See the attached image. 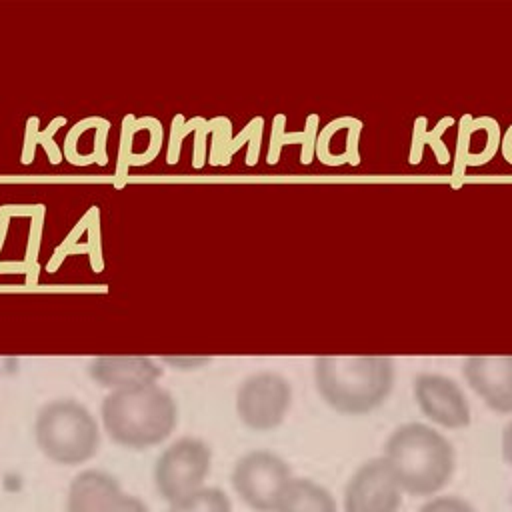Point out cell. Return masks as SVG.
<instances>
[{
	"instance_id": "cell-1",
	"label": "cell",
	"mask_w": 512,
	"mask_h": 512,
	"mask_svg": "<svg viewBox=\"0 0 512 512\" xmlns=\"http://www.w3.org/2000/svg\"><path fill=\"white\" fill-rule=\"evenodd\" d=\"M382 458L402 492L416 498L440 494L456 470L454 446L442 432L424 422H406L394 428L384 442Z\"/></svg>"
},
{
	"instance_id": "cell-2",
	"label": "cell",
	"mask_w": 512,
	"mask_h": 512,
	"mask_svg": "<svg viewBox=\"0 0 512 512\" xmlns=\"http://www.w3.org/2000/svg\"><path fill=\"white\" fill-rule=\"evenodd\" d=\"M100 420L114 444L128 450H146L162 444L174 432L178 404L158 384L112 390L100 404Z\"/></svg>"
},
{
	"instance_id": "cell-3",
	"label": "cell",
	"mask_w": 512,
	"mask_h": 512,
	"mask_svg": "<svg viewBox=\"0 0 512 512\" xmlns=\"http://www.w3.org/2000/svg\"><path fill=\"white\" fill-rule=\"evenodd\" d=\"M314 382L322 400L346 416L380 408L394 388V362L388 356H318Z\"/></svg>"
},
{
	"instance_id": "cell-4",
	"label": "cell",
	"mask_w": 512,
	"mask_h": 512,
	"mask_svg": "<svg viewBox=\"0 0 512 512\" xmlns=\"http://www.w3.org/2000/svg\"><path fill=\"white\" fill-rule=\"evenodd\" d=\"M34 442L50 462L78 466L98 454L100 426L84 404L56 398L36 412Z\"/></svg>"
},
{
	"instance_id": "cell-5",
	"label": "cell",
	"mask_w": 512,
	"mask_h": 512,
	"mask_svg": "<svg viewBox=\"0 0 512 512\" xmlns=\"http://www.w3.org/2000/svg\"><path fill=\"white\" fill-rule=\"evenodd\" d=\"M210 468L212 448L204 440L196 436L178 438L154 462V488L166 504H172L204 488Z\"/></svg>"
},
{
	"instance_id": "cell-6",
	"label": "cell",
	"mask_w": 512,
	"mask_h": 512,
	"mask_svg": "<svg viewBox=\"0 0 512 512\" xmlns=\"http://www.w3.org/2000/svg\"><path fill=\"white\" fill-rule=\"evenodd\" d=\"M290 480V464L270 450H250L242 454L230 472L236 496L254 512H274Z\"/></svg>"
},
{
	"instance_id": "cell-7",
	"label": "cell",
	"mask_w": 512,
	"mask_h": 512,
	"mask_svg": "<svg viewBox=\"0 0 512 512\" xmlns=\"http://www.w3.org/2000/svg\"><path fill=\"white\" fill-rule=\"evenodd\" d=\"M292 406V386L278 372H256L236 390V414L254 432L278 428Z\"/></svg>"
},
{
	"instance_id": "cell-8",
	"label": "cell",
	"mask_w": 512,
	"mask_h": 512,
	"mask_svg": "<svg viewBox=\"0 0 512 512\" xmlns=\"http://www.w3.org/2000/svg\"><path fill=\"white\" fill-rule=\"evenodd\" d=\"M404 492L388 462L378 456L362 462L346 480L342 512H398Z\"/></svg>"
},
{
	"instance_id": "cell-9",
	"label": "cell",
	"mask_w": 512,
	"mask_h": 512,
	"mask_svg": "<svg viewBox=\"0 0 512 512\" xmlns=\"http://www.w3.org/2000/svg\"><path fill=\"white\" fill-rule=\"evenodd\" d=\"M64 512H150L148 504L122 488L106 470H80L68 484Z\"/></svg>"
},
{
	"instance_id": "cell-10",
	"label": "cell",
	"mask_w": 512,
	"mask_h": 512,
	"mask_svg": "<svg viewBox=\"0 0 512 512\" xmlns=\"http://www.w3.org/2000/svg\"><path fill=\"white\" fill-rule=\"evenodd\" d=\"M414 400L420 412L440 428L462 430L472 422V410L466 394L444 374H418L414 378Z\"/></svg>"
},
{
	"instance_id": "cell-11",
	"label": "cell",
	"mask_w": 512,
	"mask_h": 512,
	"mask_svg": "<svg viewBox=\"0 0 512 512\" xmlns=\"http://www.w3.org/2000/svg\"><path fill=\"white\" fill-rule=\"evenodd\" d=\"M462 374L490 410L512 414V356H468Z\"/></svg>"
},
{
	"instance_id": "cell-12",
	"label": "cell",
	"mask_w": 512,
	"mask_h": 512,
	"mask_svg": "<svg viewBox=\"0 0 512 512\" xmlns=\"http://www.w3.org/2000/svg\"><path fill=\"white\" fill-rule=\"evenodd\" d=\"M502 130L500 124L490 116L472 118L464 114L458 122V136H456V162L452 176L456 178V186L466 174L468 166H482L490 162L496 152L500 150Z\"/></svg>"
},
{
	"instance_id": "cell-13",
	"label": "cell",
	"mask_w": 512,
	"mask_h": 512,
	"mask_svg": "<svg viewBox=\"0 0 512 512\" xmlns=\"http://www.w3.org/2000/svg\"><path fill=\"white\" fill-rule=\"evenodd\" d=\"M86 370L98 386L110 392L156 384L162 376L158 362L148 356H96Z\"/></svg>"
},
{
	"instance_id": "cell-14",
	"label": "cell",
	"mask_w": 512,
	"mask_h": 512,
	"mask_svg": "<svg viewBox=\"0 0 512 512\" xmlns=\"http://www.w3.org/2000/svg\"><path fill=\"white\" fill-rule=\"evenodd\" d=\"M360 134L362 122L344 116L332 120L328 126L320 130L316 136L314 156L326 166H340V164H360Z\"/></svg>"
},
{
	"instance_id": "cell-15",
	"label": "cell",
	"mask_w": 512,
	"mask_h": 512,
	"mask_svg": "<svg viewBox=\"0 0 512 512\" xmlns=\"http://www.w3.org/2000/svg\"><path fill=\"white\" fill-rule=\"evenodd\" d=\"M90 254V264L94 272H100L104 262H102V248H100V224H98V208L92 206L82 220H78V224L72 228V232L64 238V242L56 248L48 270L54 272L60 262L68 256V254Z\"/></svg>"
},
{
	"instance_id": "cell-16",
	"label": "cell",
	"mask_w": 512,
	"mask_h": 512,
	"mask_svg": "<svg viewBox=\"0 0 512 512\" xmlns=\"http://www.w3.org/2000/svg\"><path fill=\"white\" fill-rule=\"evenodd\" d=\"M274 512H338V502L324 484L312 478L292 476Z\"/></svg>"
},
{
	"instance_id": "cell-17",
	"label": "cell",
	"mask_w": 512,
	"mask_h": 512,
	"mask_svg": "<svg viewBox=\"0 0 512 512\" xmlns=\"http://www.w3.org/2000/svg\"><path fill=\"white\" fill-rule=\"evenodd\" d=\"M318 114H310L306 118V126L302 132L298 134H290L284 130V124H286V116L284 114H278L274 118V124H272V136H270V148H268V156H266V162L268 164H276L278 162V156H280V150L284 144H292L294 140L302 144V154H300V162L302 164H310L312 158H314V146H316V136H318Z\"/></svg>"
},
{
	"instance_id": "cell-18",
	"label": "cell",
	"mask_w": 512,
	"mask_h": 512,
	"mask_svg": "<svg viewBox=\"0 0 512 512\" xmlns=\"http://www.w3.org/2000/svg\"><path fill=\"white\" fill-rule=\"evenodd\" d=\"M428 120L426 118H418L414 122V130H412V144H410V164H418L422 158V150L428 144L432 148V152L438 158V164H446L450 160V152L446 148V144L442 142V134L446 132L448 126L454 124V120L450 116L442 118L432 130L426 128Z\"/></svg>"
},
{
	"instance_id": "cell-19",
	"label": "cell",
	"mask_w": 512,
	"mask_h": 512,
	"mask_svg": "<svg viewBox=\"0 0 512 512\" xmlns=\"http://www.w3.org/2000/svg\"><path fill=\"white\" fill-rule=\"evenodd\" d=\"M166 512H232V500L222 488L204 486L198 492L168 504Z\"/></svg>"
},
{
	"instance_id": "cell-20",
	"label": "cell",
	"mask_w": 512,
	"mask_h": 512,
	"mask_svg": "<svg viewBox=\"0 0 512 512\" xmlns=\"http://www.w3.org/2000/svg\"><path fill=\"white\" fill-rule=\"evenodd\" d=\"M38 118L36 116H32V118H28V122H26V136H24V150H22V162L24 164H30L32 162V158H34V148H36V142H40L42 146H44V150H46V154L50 156V162L52 164H58L60 160H62V150L56 146V142H54V134H56V130H58V126H62V124H66V118H62V116H58V118H54L52 122H50V126L46 128V130H38Z\"/></svg>"
},
{
	"instance_id": "cell-21",
	"label": "cell",
	"mask_w": 512,
	"mask_h": 512,
	"mask_svg": "<svg viewBox=\"0 0 512 512\" xmlns=\"http://www.w3.org/2000/svg\"><path fill=\"white\" fill-rule=\"evenodd\" d=\"M262 126H264V120L260 116L252 118L246 128L236 136L232 138L230 142V148H228V156L232 158V154L238 152V148L248 140V154H246V164L248 166H254L258 162V156H260V140H262Z\"/></svg>"
},
{
	"instance_id": "cell-22",
	"label": "cell",
	"mask_w": 512,
	"mask_h": 512,
	"mask_svg": "<svg viewBox=\"0 0 512 512\" xmlns=\"http://www.w3.org/2000/svg\"><path fill=\"white\" fill-rule=\"evenodd\" d=\"M230 120L228 118H216L212 120V132H214V138H212V154H210V162L216 166H224L230 162V156H228V148H230V142H232V132H230Z\"/></svg>"
},
{
	"instance_id": "cell-23",
	"label": "cell",
	"mask_w": 512,
	"mask_h": 512,
	"mask_svg": "<svg viewBox=\"0 0 512 512\" xmlns=\"http://www.w3.org/2000/svg\"><path fill=\"white\" fill-rule=\"evenodd\" d=\"M418 512H478L472 502L456 494H436L426 498V502L418 508Z\"/></svg>"
},
{
	"instance_id": "cell-24",
	"label": "cell",
	"mask_w": 512,
	"mask_h": 512,
	"mask_svg": "<svg viewBox=\"0 0 512 512\" xmlns=\"http://www.w3.org/2000/svg\"><path fill=\"white\" fill-rule=\"evenodd\" d=\"M212 128V120L206 122L202 118H196V144H194V168H202L204 164V148H206V134Z\"/></svg>"
},
{
	"instance_id": "cell-25",
	"label": "cell",
	"mask_w": 512,
	"mask_h": 512,
	"mask_svg": "<svg viewBox=\"0 0 512 512\" xmlns=\"http://www.w3.org/2000/svg\"><path fill=\"white\" fill-rule=\"evenodd\" d=\"M500 452L504 462L512 468V420L504 426L502 436H500Z\"/></svg>"
},
{
	"instance_id": "cell-26",
	"label": "cell",
	"mask_w": 512,
	"mask_h": 512,
	"mask_svg": "<svg viewBox=\"0 0 512 512\" xmlns=\"http://www.w3.org/2000/svg\"><path fill=\"white\" fill-rule=\"evenodd\" d=\"M164 362L176 366L178 370H194L210 362V358H164Z\"/></svg>"
},
{
	"instance_id": "cell-27",
	"label": "cell",
	"mask_w": 512,
	"mask_h": 512,
	"mask_svg": "<svg viewBox=\"0 0 512 512\" xmlns=\"http://www.w3.org/2000/svg\"><path fill=\"white\" fill-rule=\"evenodd\" d=\"M500 150L502 156L508 164H512V124L506 128V132L502 134V142H500Z\"/></svg>"
},
{
	"instance_id": "cell-28",
	"label": "cell",
	"mask_w": 512,
	"mask_h": 512,
	"mask_svg": "<svg viewBox=\"0 0 512 512\" xmlns=\"http://www.w3.org/2000/svg\"><path fill=\"white\" fill-rule=\"evenodd\" d=\"M510 502H512V494H510Z\"/></svg>"
}]
</instances>
